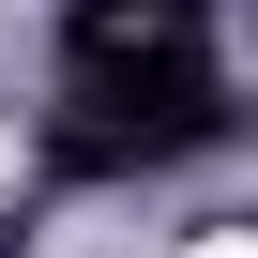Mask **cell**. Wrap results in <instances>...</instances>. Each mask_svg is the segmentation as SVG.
<instances>
[]
</instances>
